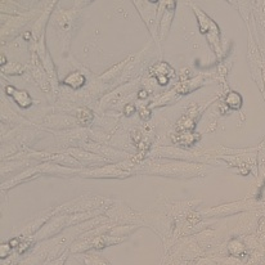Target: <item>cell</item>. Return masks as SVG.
<instances>
[{"label": "cell", "mask_w": 265, "mask_h": 265, "mask_svg": "<svg viewBox=\"0 0 265 265\" xmlns=\"http://www.w3.org/2000/svg\"><path fill=\"white\" fill-rule=\"evenodd\" d=\"M91 117H93L91 112H87V109H81L79 113V120L82 125H87L89 121L91 120Z\"/></svg>", "instance_id": "obj_1"}, {"label": "cell", "mask_w": 265, "mask_h": 265, "mask_svg": "<svg viewBox=\"0 0 265 265\" xmlns=\"http://www.w3.org/2000/svg\"><path fill=\"white\" fill-rule=\"evenodd\" d=\"M125 109H126V116H129V115H130V113H133L134 112V107H133V105H126V108H125Z\"/></svg>", "instance_id": "obj_2"}, {"label": "cell", "mask_w": 265, "mask_h": 265, "mask_svg": "<svg viewBox=\"0 0 265 265\" xmlns=\"http://www.w3.org/2000/svg\"><path fill=\"white\" fill-rule=\"evenodd\" d=\"M27 246H28L27 243H22V246H21V248L18 250V252H19V254H22V252L25 251V248H26V247H27Z\"/></svg>", "instance_id": "obj_3"}, {"label": "cell", "mask_w": 265, "mask_h": 265, "mask_svg": "<svg viewBox=\"0 0 265 265\" xmlns=\"http://www.w3.org/2000/svg\"><path fill=\"white\" fill-rule=\"evenodd\" d=\"M17 243H18V241H17V239H12V241H10V246H12V247H14V246H17Z\"/></svg>", "instance_id": "obj_4"}]
</instances>
